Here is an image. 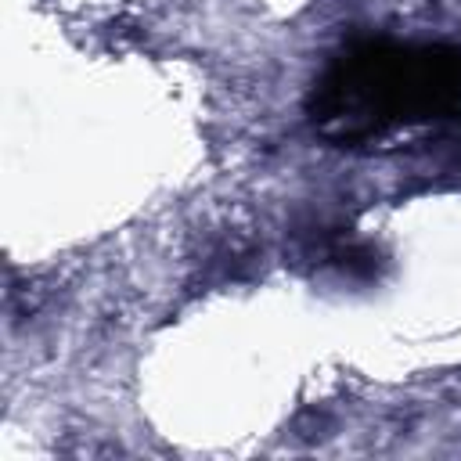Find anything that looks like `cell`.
Returning a JSON list of instances; mask_svg holds the SVG:
<instances>
[{"instance_id": "1", "label": "cell", "mask_w": 461, "mask_h": 461, "mask_svg": "<svg viewBox=\"0 0 461 461\" xmlns=\"http://www.w3.org/2000/svg\"><path fill=\"white\" fill-rule=\"evenodd\" d=\"M461 108V47L367 40L346 47L313 83L310 119L342 144Z\"/></svg>"}]
</instances>
